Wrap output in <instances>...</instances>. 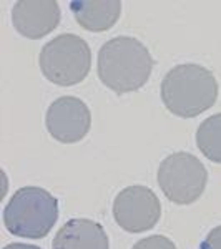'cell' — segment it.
<instances>
[{"label":"cell","mask_w":221,"mask_h":249,"mask_svg":"<svg viewBox=\"0 0 221 249\" xmlns=\"http://www.w3.org/2000/svg\"><path fill=\"white\" fill-rule=\"evenodd\" d=\"M162 203L147 186H128L116 195L113 201V218L127 232H145L160 221Z\"/></svg>","instance_id":"cell-6"},{"label":"cell","mask_w":221,"mask_h":249,"mask_svg":"<svg viewBox=\"0 0 221 249\" xmlns=\"http://www.w3.org/2000/svg\"><path fill=\"white\" fill-rule=\"evenodd\" d=\"M156 178L163 195L170 201L191 204L204 193L208 171L196 156L186 151H176L160 163Z\"/></svg>","instance_id":"cell-5"},{"label":"cell","mask_w":221,"mask_h":249,"mask_svg":"<svg viewBox=\"0 0 221 249\" xmlns=\"http://www.w3.org/2000/svg\"><path fill=\"white\" fill-rule=\"evenodd\" d=\"M12 23L23 37L42 38L58 27L60 7L55 0H20L12 10Z\"/></svg>","instance_id":"cell-8"},{"label":"cell","mask_w":221,"mask_h":249,"mask_svg":"<svg viewBox=\"0 0 221 249\" xmlns=\"http://www.w3.org/2000/svg\"><path fill=\"white\" fill-rule=\"evenodd\" d=\"M150 50L133 37H115L98 50V77L102 83L123 95L140 90L153 70Z\"/></svg>","instance_id":"cell-1"},{"label":"cell","mask_w":221,"mask_h":249,"mask_svg":"<svg viewBox=\"0 0 221 249\" xmlns=\"http://www.w3.org/2000/svg\"><path fill=\"white\" fill-rule=\"evenodd\" d=\"M45 124L50 136L60 143H77L90 131L92 113L77 96H60L47 110Z\"/></svg>","instance_id":"cell-7"},{"label":"cell","mask_w":221,"mask_h":249,"mask_svg":"<svg viewBox=\"0 0 221 249\" xmlns=\"http://www.w3.org/2000/svg\"><path fill=\"white\" fill-rule=\"evenodd\" d=\"M218 98V82L208 68L198 63H182L165 75L162 100L168 111L193 118L210 110Z\"/></svg>","instance_id":"cell-2"},{"label":"cell","mask_w":221,"mask_h":249,"mask_svg":"<svg viewBox=\"0 0 221 249\" xmlns=\"http://www.w3.org/2000/svg\"><path fill=\"white\" fill-rule=\"evenodd\" d=\"M40 70L48 82L72 87L87 78L92 67V50L82 37L62 34L45 43L38 57Z\"/></svg>","instance_id":"cell-4"},{"label":"cell","mask_w":221,"mask_h":249,"mask_svg":"<svg viewBox=\"0 0 221 249\" xmlns=\"http://www.w3.org/2000/svg\"><path fill=\"white\" fill-rule=\"evenodd\" d=\"M196 146L210 161L221 164V113L208 116L196 130Z\"/></svg>","instance_id":"cell-11"},{"label":"cell","mask_w":221,"mask_h":249,"mask_svg":"<svg viewBox=\"0 0 221 249\" xmlns=\"http://www.w3.org/2000/svg\"><path fill=\"white\" fill-rule=\"evenodd\" d=\"M131 249H176L175 243L171 239H168L166 236H148V238L140 239L138 243L133 244Z\"/></svg>","instance_id":"cell-12"},{"label":"cell","mask_w":221,"mask_h":249,"mask_svg":"<svg viewBox=\"0 0 221 249\" xmlns=\"http://www.w3.org/2000/svg\"><path fill=\"white\" fill-rule=\"evenodd\" d=\"M58 219V201L38 186H25L14 193L3 210L7 231L18 238H45Z\"/></svg>","instance_id":"cell-3"},{"label":"cell","mask_w":221,"mask_h":249,"mask_svg":"<svg viewBox=\"0 0 221 249\" xmlns=\"http://www.w3.org/2000/svg\"><path fill=\"white\" fill-rule=\"evenodd\" d=\"M3 249H40L34 244H23V243H12V244H7Z\"/></svg>","instance_id":"cell-14"},{"label":"cell","mask_w":221,"mask_h":249,"mask_svg":"<svg viewBox=\"0 0 221 249\" xmlns=\"http://www.w3.org/2000/svg\"><path fill=\"white\" fill-rule=\"evenodd\" d=\"M54 249H110L107 231L96 221L74 218L57 231Z\"/></svg>","instance_id":"cell-9"},{"label":"cell","mask_w":221,"mask_h":249,"mask_svg":"<svg viewBox=\"0 0 221 249\" xmlns=\"http://www.w3.org/2000/svg\"><path fill=\"white\" fill-rule=\"evenodd\" d=\"M75 20L88 32H105L118 22L122 2L118 0H75L70 3Z\"/></svg>","instance_id":"cell-10"},{"label":"cell","mask_w":221,"mask_h":249,"mask_svg":"<svg viewBox=\"0 0 221 249\" xmlns=\"http://www.w3.org/2000/svg\"><path fill=\"white\" fill-rule=\"evenodd\" d=\"M200 249H221V226H216L208 232Z\"/></svg>","instance_id":"cell-13"}]
</instances>
